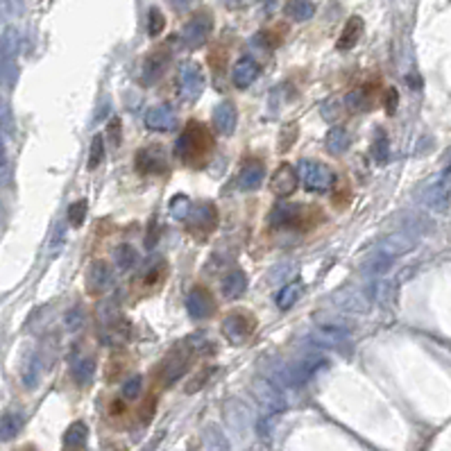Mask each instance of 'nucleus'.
Instances as JSON below:
<instances>
[{
	"instance_id": "nucleus-1",
	"label": "nucleus",
	"mask_w": 451,
	"mask_h": 451,
	"mask_svg": "<svg viewBox=\"0 0 451 451\" xmlns=\"http://www.w3.org/2000/svg\"><path fill=\"white\" fill-rule=\"evenodd\" d=\"M211 150H213L211 132L198 121H191L186 125V130H184L175 141V157L189 166H198L202 161H206Z\"/></svg>"
},
{
	"instance_id": "nucleus-2",
	"label": "nucleus",
	"mask_w": 451,
	"mask_h": 451,
	"mask_svg": "<svg viewBox=\"0 0 451 451\" xmlns=\"http://www.w3.org/2000/svg\"><path fill=\"white\" fill-rule=\"evenodd\" d=\"M320 221V209L306 204H282L270 213L268 223L274 229H295V231H306L316 227Z\"/></svg>"
},
{
	"instance_id": "nucleus-3",
	"label": "nucleus",
	"mask_w": 451,
	"mask_h": 451,
	"mask_svg": "<svg viewBox=\"0 0 451 451\" xmlns=\"http://www.w3.org/2000/svg\"><path fill=\"white\" fill-rule=\"evenodd\" d=\"M297 175L302 179L304 189L308 193H327L333 184H336V177L329 166L320 164V161H311V159H302L297 166Z\"/></svg>"
},
{
	"instance_id": "nucleus-4",
	"label": "nucleus",
	"mask_w": 451,
	"mask_h": 451,
	"mask_svg": "<svg viewBox=\"0 0 451 451\" xmlns=\"http://www.w3.org/2000/svg\"><path fill=\"white\" fill-rule=\"evenodd\" d=\"M216 227H218V209L216 206L211 202L195 204L189 213V218H186V229L191 231V234L195 238L200 236V240H204Z\"/></svg>"
},
{
	"instance_id": "nucleus-5",
	"label": "nucleus",
	"mask_w": 451,
	"mask_h": 451,
	"mask_svg": "<svg viewBox=\"0 0 451 451\" xmlns=\"http://www.w3.org/2000/svg\"><path fill=\"white\" fill-rule=\"evenodd\" d=\"M191 367V354L184 345H177L175 350H170L168 356L159 365V377L164 379V386H172L177 379H182Z\"/></svg>"
},
{
	"instance_id": "nucleus-6",
	"label": "nucleus",
	"mask_w": 451,
	"mask_h": 451,
	"mask_svg": "<svg viewBox=\"0 0 451 451\" xmlns=\"http://www.w3.org/2000/svg\"><path fill=\"white\" fill-rule=\"evenodd\" d=\"M213 32V18L209 11H198L186 26H184L179 39L184 41L186 48H198V45L206 43V39L211 37Z\"/></svg>"
},
{
	"instance_id": "nucleus-7",
	"label": "nucleus",
	"mask_w": 451,
	"mask_h": 451,
	"mask_svg": "<svg viewBox=\"0 0 451 451\" xmlns=\"http://www.w3.org/2000/svg\"><path fill=\"white\" fill-rule=\"evenodd\" d=\"M254 329H257V320H254L245 311H236V313H229L223 322V336L234 343V345H243L245 343Z\"/></svg>"
},
{
	"instance_id": "nucleus-8",
	"label": "nucleus",
	"mask_w": 451,
	"mask_h": 451,
	"mask_svg": "<svg viewBox=\"0 0 451 451\" xmlns=\"http://www.w3.org/2000/svg\"><path fill=\"white\" fill-rule=\"evenodd\" d=\"M164 170H166V152L161 145H147L136 152L138 175H159Z\"/></svg>"
},
{
	"instance_id": "nucleus-9",
	"label": "nucleus",
	"mask_w": 451,
	"mask_h": 451,
	"mask_svg": "<svg viewBox=\"0 0 451 451\" xmlns=\"http://www.w3.org/2000/svg\"><path fill=\"white\" fill-rule=\"evenodd\" d=\"M202 89H204L202 68L198 64H193V62L184 64L182 71H179V91H182V96L186 100H195V98H200Z\"/></svg>"
},
{
	"instance_id": "nucleus-10",
	"label": "nucleus",
	"mask_w": 451,
	"mask_h": 451,
	"mask_svg": "<svg viewBox=\"0 0 451 451\" xmlns=\"http://www.w3.org/2000/svg\"><path fill=\"white\" fill-rule=\"evenodd\" d=\"M186 308H189V316L193 320H206L213 316L216 311V302H213V295L206 291L202 286H195L193 291L186 297Z\"/></svg>"
},
{
	"instance_id": "nucleus-11",
	"label": "nucleus",
	"mask_w": 451,
	"mask_h": 451,
	"mask_svg": "<svg viewBox=\"0 0 451 451\" xmlns=\"http://www.w3.org/2000/svg\"><path fill=\"white\" fill-rule=\"evenodd\" d=\"M297 182H299L297 170L288 164H282L274 170V175L270 177V191H272L274 198H288V195L295 193Z\"/></svg>"
},
{
	"instance_id": "nucleus-12",
	"label": "nucleus",
	"mask_w": 451,
	"mask_h": 451,
	"mask_svg": "<svg viewBox=\"0 0 451 451\" xmlns=\"http://www.w3.org/2000/svg\"><path fill=\"white\" fill-rule=\"evenodd\" d=\"M113 282V270L109 268L107 261H94L87 270V291L91 295L105 293Z\"/></svg>"
},
{
	"instance_id": "nucleus-13",
	"label": "nucleus",
	"mask_w": 451,
	"mask_h": 451,
	"mask_svg": "<svg viewBox=\"0 0 451 451\" xmlns=\"http://www.w3.org/2000/svg\"><path fill=\"white\" fill-rule=\"evenodd\" d=\"M168 62H170L168 45H161V48H155L150 52L143 62V84H155L157 79L164 75Z\"/></svg>"
},
{
	"instance_id": "nucleus-14",
	"label": "nucleus",
	"mask_w": 451,
	"mask_h": 451,
	"mask_svg": "<svg viewBox=\"0 0 451 451\" xmlns=\"http://www.w3.org/2000/svg\"><path fill=\"white\" fill-rule=\"evenodd\" d=\"M322 365V358L320 356H311V358H299L295 361L291 367L286 369L284 381L288 386H297V384H304L311 377L316 374V369Z\"/></svg>"
},
{
	"instance_id": "nucleus-15",
	"label": "nucleus",
	"mask_w": 451,
	"mask_h": 451,
	"mask_svg": "<svg viewBox=\"0 0 451 451\" xmlns=\"http://www.w3.org/2000/svg\"><path fill=\"white\" fill-rule=\"evenodd\" d=\"M379 96V84H365L361 89H354L352 94L345 96V105L354 111H369L377 105Z\"/></svg>"
},
{
	"instance_id": "nucleus-16",
	"label": "nucleus",
	"mask_w": 451,
	"mask_h": 451,
	"mask_svg": "<svg viewBox=\"0 0 451 451\" xmlns=\"http://www.w3.org/2000/svg\"><path fill=\"white\" fill-rule=\"evenodd\" d=\"M145 125L150 130H157V132H168L172 127L177 125V116L172 111V107L168 105H157L145 113Z\"/></svg>"
},
{
	"instance_id": "nucleus-17",
	"label": "nucleus",
	"mask_w": 451,
	"mask_h": 451,
	"mask_svg": "<svg viewBox=\"0 0 451 451\" xmlns=\"http://www.w3.org/2000/svg\"><path fill=\"white\" fill-rule=\"evenodd\" d=\"M265 179V166L261 164L259 159H250L245 166L240 168L238 172V186L243 191H254L259 189Z\"/></svg>"
},
{
	"instance_id": "nucleus-18",
	"label": "nucleus",
	"mask_w": 451,
	"mask_h": 451,
	"mask_svg": "<svg viewBox=\"0 0 451 451\" xmlns=\"http://www.w3.org/2000/svg\"><path fill=\"white\" fill-rule=\"evenodd\" d=\"M259 77V64L250 60V57H243L234 64V71H231V82L236 89H247L254 79Z\"/></svg>"
},
{
	"instance_id": "nucleus-19",
	"label": "nucleus",
	"mask_w": 451,
	"mask_h": 451,
	"mask_svg": "<svg viewBox=\"0 0 451 451\" xmlns=\"http://www.w3.org/2000/svg\"><path fill=\"white\" fill-rule=\"evenodd\" d=\"M236 121H238V113H236V107L231 105V102H223V105H218L213 109V127L221 134H225V136L234 134Z\"/></svg>"
},
{
	"instance_id": "nucleus-20",
	"label": "nucleus",
	"mask_w": 451,
	"mask_h": 451,
	"mask_svg": "<svg viewBox=\"0 0 451 451\" xmlns=\"http://www.w3.org/2000/svg\"><path fill=\"white\" fill-rule=\"evenodd\" d=\"M68 365H71V374L75 379V384L79 386H87L91 384V379H94V372H96V361L94 356H82V354H75L71 361H68Z\"/></svg>"
},
{
	"instance_id": "nucleus-21",
	"label": "nucleus",
	"mask_w": 451,
	"mask_h": 451,
	"mask_svg": "<svg viewBox=\"0 0 451 451\" xmlns=\"http://www.w3.org/2000/svg\"><path fill=\"white\" fill-rule=\"evenodd\" d=\"M311 340L320 347H331V350H343V345H350V336H347V331L343 329H316L311 333Z\"/></svg>"
},
{
	"instance_id": "nucleus-22",
	"label": "nucleus",
	"mask_w": 451,
	"mask_h": 451,
	"mask_svg": "<svg viewBox=\"0 0 451 451\" xmlns=\"http://www.w3.org/2000/svg\"><path fill=\"white\" fill-rule=\"evenodd\" d=\"M361 34H363V18L361 16H352L350 21H347V26L343 28L340 32V39L336 43V48L347 52V50H352L354 45L358 43V39H361Z\"/></svg>"
},
{
	"instance_id": "nucleus-23",
	"label": "nucleus",
	"mask_w": 451,
	"mask_h": 451,
	"mask_svg": "<svg viewBox=\"0 0 451 451\" xmlns=\"http://www.w3.org/2000/svg\"><path fill=\"white\" fill-rule=\"evenodd\" d=\"M221 288H223V295L227 297V299H238L243 293H245V288H247V279H245V272L243 270H231L225 279H223V284H221Z\"/></svg>"
},
{
	"instance_id": "nucleus-24",
	"label": "nucleus",
	"mask_w": 451,
	"mask_h": 451,
	"mask_svg": "<svg viewBox=\"0 0 451 451\" xmlns=\"http://www.w3.org/2000/svg\"><path fill=\"white\" fill-rule=\"evenodd\" d=\"M87 438H89L87 424L84 422H73L64 433V445H66V449H71V451H79V449H84Z\"/></svg>"
},
{
	"instance_id": "nucleus-25",
	"label": "nucleus",
	"mask_w": 451,
	"mask_h": 451,
	"mask_svg": "<svg viewBox=\"0 0 451 451\" xmlns=\"http://www.w3.org/2000/svg\"><path fill=\"white\" fill-rule=\"evenodd\" d=\"M325 147L331 155H343L345 150L350 147V132H347L345 127H333L325 138Z\"/></svg>"
},
{
	"instance_id": "nucleus-26",
	"label": "nucleus",
	"mask_w": 451,
	"mask_h": 451,
	"mask_svg": "<svg viewBox=\"0 0 451 451\" xmlns=\"http://www.w3.org/2000/svg\"><path fill=\"white\" fill-rule=\"evenodd\" d=\"M284 14L293 21H308L316 14V3H306V0H291L284 5Z\"/></svg>"
},
{
	"instance_id": "nucleus-27",
	"label": "nucleus",
	"mask_w": 451,
	"mask_h": 451,
	"mask_svg": "<svg viewBox=\"0 0 451 451\" xmlns=\"http://www.w3.org/2000/svg\"><path fill=\"white\" fill-rule=\"evenodd\" d=\"M302 293H304V286L299 284V282H295V284H288V286H284L282 288V293L277 295V306L279 308H291L299 297H302Z\"/></svg>"
},
{
	"instance_id": "nucleus-28",
	"label": "nucleus",
	"mask_w": 451,
	"mask_h": 451,
	"mask_svg": "<svg viewBox=\"0 0 451 451\" xmlns=\"http://www.w3.org/2000/svg\"><path fill=\"white\" fill-rule=\"evenodd\" d=\"M23 415L21 413H5L3 415V440H11L16 438L18 431L23 429Z\"/></svg>"
},
{
	"instance_id": "nucleus-29",
	"label": "nucleus",
	"mask_w": 451,
	"mask_h": 451,
	"mask_svg": "<svg viewBox=\"0 0 451 451\" xmlns=\"http://www.w3.org/2000/svg\"><path fill=\"white\" fill-rule=\"evenodd\" d=\"M105 138H102L100 134L94 136V141H91V147H89V161H87V168L89 170H96L100 164H102V159H105Z\"/></svg>"
},
{
	"instance_id": "nucleus-30",
	"label": "nucleus",
	"mask_w": 451,
	"mask_h": 451,
	"mask_svg": "<svg viewBox=\"0 0 451 451\" xmlns=\"http://www.w3.org/2000/svg\"><path fill=\"white\" fill-rule=\"evenodd\" d=\"M113 257H116V265H118L121 270H130V268H134L138 254L132 245H121L118 250H116Z\"/></svg>"
},
{
	"instance_id": "nucleus-31",
	"label": "nucleus",
	"mask_w": 451,
	"mask_h": 451,
	"mask_svg": "<svg viewBox=\"0 0 451 451\" xmlns=\"http://www.w3.org/2000/svg\"><path fill=\"white\" fill-rule=\"evenodd\" d=\"M372 155L377 159V164H386L388 157H390V143H388V136L384 130H379L374 136V145H372Z\"/></svg>"
},
{
	"instance_id": "nucleus-32",
	"label": "nucleus",
	"mask_w": 451,
	"mask_h": 451,
	"mask_svg": "<svg viewBox=\"0 0 451 451\" xmlns=\"http://www.w3.org/2000/svg\"><path fill=\"white\" fill-rule=\"evenodd\" d=\"M191 209H193V204H191V200L186 198V195H175L172 202H170V216L177 218V221H186Z\"/></svg>"
},
{
	"instance_id": "nucleus-33",
	"label": "nucleus",
	"mask_w": 451,
	"mask_h": 451,
	"mask_svg": "<svg viewBox=\"0 0 451 451\" xmlns=\"http://www.w3.org/2000/svg\"><path fill=\"white\" fill-rule=\"evenodd\" d=\"M164 28H166L164 14H161V9L152 7V9H150V14H147V34H150V37H159V34L164 32Z\"/></svg>"
},
{
	"instance_id": "nucleus-34",
	"label": "nucleus",
	"mask_w": 451,
	"mask_h": 451,
	"mask_svg": "<svg viewBox=\"0 0 451 451\" xmlns=\"http://www.w3.org/2000/svg\"><path fill=\"white\" fill-rule=\"evenodd\" d=\"M87 200H77L73 202L71 206H68V223H71L73 227H79L84 223V216H87Z\"/></svg>"
},
{
	"instance_id": "nucleus-35",
	"label": "nucleus",
	"mask_w": 451,
	"mask_h": 451,
	"mask_svg": "<svg viewBox=\"0 0 451 451\" xmlns=\"http://www.w3.org/2000/svg\"><path fill=\"white\" fill-rule=\"evenodd\" d=\"M141 386H143V377L141 374H132L123 384V397L125 399H136L138 395H141Z\"/></svg>"
},
{
	"instance_id": "nucleus-36",
	"label": "nucleus",
	"mask_w": 451,
	"mask_h": 451,
	"mask_svg": "<svg viewBox=\"0 0 451 451\" xmlns=\"http://www.w3.org/2000/svg\"><path fill=\"white\" fill-rule=\"evenodd\" d=\"M274 30H263V32H259V41L265 45V48H277V45H279L282 43V37H274Z\"/></svg>"
},
{
	"instance_id": "nucleus-37",
	"label": "nucleus",
	"mask_w": 451,
	"mask_h": 451,
	"mask_svg": "<svg viewBox=\"0 0 451 451\" xmlns=\"http://www.w3.org/2000/svg\"><path fill=\"white\" fill-rule=\"evenodd\" d=\"M155 411H157V397L155 395H150V399L143 403V408H141V422L147 424L150 420L155 418Z\"/></svg>"
},
{
	"instance_id": "nucleus-38",
	"label": "nucleus",
	"mask_w": 451,
	"mask_h": 451,
	"mask_svg": "<svg viewBox=\"0 0 451 451\" xmlns=\"http://www.w3.org/2000/svg\"><path fill=\"white\" fill-rule=\"evenodd\" d=\"M295 138H297V125L293 123V132L288 134V127H284V132H282V138H279V150L282 152H286V150H291L293 147V143H295Z\"/></svg>"
},
{
	"instance_id": "nucleus-39",
	"label": "nucleus",
	"mask_w": 451,
	"mask_h": 451,
	"mask_svg": "<svg viewBox=\"0 0 451 451\" xmlns=\"http://www.w3.org/2000/svg\"><path fill=\"white\" fill-rule=\"evenodd\" d=\"M66 322H68V329H71V331H75V329L82 327V322H84L82 308H73V313H68Z\"/></svg>"
},
{
	"instance_id": "nucleus-40",
	"label": "nucleus",
	"mask_w": 451,
	"mask_h": 451,
	"mask_svg": "<svg viewBox=\"0 0 451 451\" xmlns=\"http://www.w3.org/2000/svg\"><path fill=\"white\" fill-rule=\"evenodd\" d=\"M397 102H399V94H397V89H388V91H386V102H384V105H386V111H388L390 116L395 113Z\"/></svg>"
},
{
	"instance_id": "nucleus-41",
	"label": "nucleus",
	"mask_w": 451,
	"mask_h": 451,
	"mask_svg": "<svg viewBox=\"0 0 451 451\" xmlns=\"http://www.w3.org/2000/svg\"><path fill=\"white\" fill-rule=\"evenodd\" d=\"M118 130H121V121L113 118L111 121V134H113V145H121V136H118Z\"/></svg>"
},
{
	"instance_id": "nucleus-42",
	"label": "nucleus",
	"mask_w": 451,
	"mask_h": 451,
	"mask_svg": "<svg viewBox=\"0 0 451 451\" xmlns=\"http://www.w3.org/2000/svg\"><path fill=\"white\" fill-rule=\"evenodd\" d=\"M18 451H37L32 445H28V447H23V449H18Z\"/></svg>"
},
{
	"instance_id": "nucleus-43",
	"label": "nucleus",
	"mask_w": 451,
	"mask_h": 451,
	"mask_svg": "<svg viewBox=\"0 0 451 451\" xmlns=\"http://www.w3.org/2000/svg\"><path fill=\"white\" fill-rule=\"evenodd\" d=\"M66 451H71V449H66Z\"/></svg>"
}]
</instances>
